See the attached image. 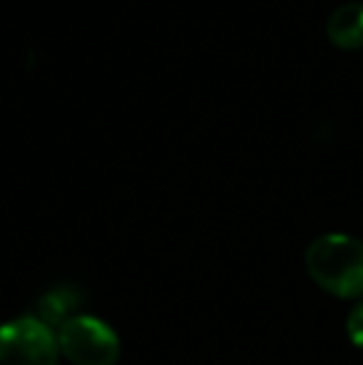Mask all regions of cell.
Listing matches in <instances>:
<instances>
[{"instance_id":"2","label":"cell","mask_w":363,"mask_h":365,"mask_svg":"<svg viewBox=\"0 0 363 365\" xmlns=\"http://www.w3.org/2000/svg\"><path fill=\"white\" fill-rule=\"evenodd\" d=\"M55 333L60 356L75 365H115L120 358V336L102 318L78 313L55 328Z\"/></svg>"},{"instance_id":"5","label":"cell","mask_w":363,"mask_h":365,"mask_svg":"<svg viewBox=\"0 0 363 365\" xmlns=\"http://www.w3.org/2000/svg\"><path fill=\"white\" fill-rule=\"evenodd\" d=\"M75 303H78V293L73 289H55L43 298V303H40V318H43L48 326L58 328V326H63L68 318H73L70 311L75 308Z\"/></svg>"},{"instance_id":"6","label":"cell","mask_w":363,"mask_h":365,"mask_svg":"<svg viewBox=\"0 0 363 365\" xmlns=\"http://www.w3.org/2000/svg\"><path fill=\"white\" fill-rule=\"evenodd\" d=\"M346 336H349L351 346L363 351V298L351 306L349 316H346Z\"/></svg>"},{"instance_id":"4","label":"cell","mask_w":363,"mask_h":365,"mask_svg":"<svg viewBox=\"0 0 363 365\" xmlns=\"http://www.w3.org/2000/svg\"><path fill=\"white\" fill-rule=\"evenodd\" d=\"M326 35L336 48H363V3L351 0V3L339 5L326 23Z\"/></svg>"},{"instance_id":"1","label":"cell","mask_w":363,"mask_h":365,"mask_svg":"<svg viewBox=\"0 0 363 365\" xmlns=\"http://www.w3.org/2000/svg\"><path fill=\"white\" fill-rule=\"evenodd\" d=\"M304 264L321 291L344 301L363 298V239L331 231L309 244Z\"/></svg>"},{"instance_id":"3","label":"cell","mask_w":363,"mask_h":365,"mask_svg":"<svg viewBox=\"0 0 363 365\" xmlns=\"http://www.w3.org/2000/svg\"><path fill=\"white\" fill-rule=\"evenodd\" d=\"M58 333L40 316L0 323V365H58Z\"/></svg>"}]
</instances>
